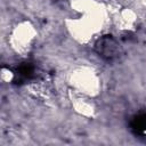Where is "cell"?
Listing matches in <instances>:
<instances>
[{
    "label": "cell",
    "instance_id": "cell-1",
    "mask_svg": "<svg viewBox=\"0 0 146 146\" xmlns=\"http://www.w3.org/2000/svg\"><path fill=\"white\" fill-rule=\"evenodd\" d=\"M96 52L105 60L112 62L121 56V47L112 35H104L95 44Z\"/></svg>",
    "mask_w": 146,
    "mask_h": 146
},
{
    "label": "cell",
    "instance_id": "cell-2",
    "mask_svg": "<svg viewBox=\"0 0 146 146\" xmlns=\"http://www.w3.org/2000/svg\"><path fill=\"white\" fill-rule=\"evenodd\" d=\"M130 128L136 135H144L146 132V113L141 112L131 119Z\"/></svg>",
    "mask_w": 146,
    "mask_h": 146
},
{
    "label": "cell",
    "instance_id": "cell-3",
    "mask_svg": "<svg viewBox=\"0 0 146 146\" xmlns=\"http://www.w3.org/2000/svg\"><path fill=\"white\" fill-rule=\"evenodd\" d=\"M33 73H34V67L29 63L22 64L17 70V76L19 78V80L30 79L33 76Z\"/></svg>",
    "mask_w": 146,
    "mask_h": 146
}]
</instances>
